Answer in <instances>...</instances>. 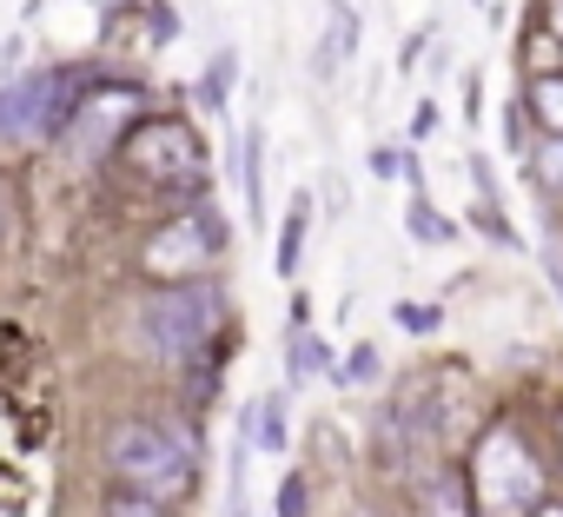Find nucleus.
<instances>
[{"instance_id": "1", "label": "nucleus", "mask_w": 563, "mask_h": 517, "mask_svg": "<svg viewBox=\"0 0 563 517\" xmlns=\"http://www.w3.org/2000/svg\"><path fill=\"white\" fill-rule=\"evenodd\" d=\"M219 326H225L219 286L186 279V286H166V293H146V299H140V312H133V345H140L146 359L179 365V359H199Z\"/></svg>"}, {"instance_id": "2", "label": "nucleus", "mask_w": 563, "mask_h": 517, "mask_svg": "<svg viewBox=\"0 0 563 517\" xmlns=\"http://www.w3.org/2000/svg\"><path fill=\"white\" fill-rule=\"evenodd\" d=\"M107 471H113V484H133V491L179 504L192 491V444L166 425H113L107 431Z\"/></svg>"}, {"instance_id": "3", "label": "nucleus", "mask_w": 563, "mask_h": 517, "mask_svg": "<svg viewBox=\"0 0 563 517\" xmlns=\"http://www.w3.org/2000/svg\"><path fill=\"white\" fill-rule=\"evenodd\" d=\"M87 80L93 74H80V67L8 80V87H0V133H8V140H54L74 120V107L87 100Z\"/></svg>"}, {"instance_id": "4", "label": "nucleus", "mask_w": 563, "mask_h": 517, "mask_svg": "<svg viewBox=\"0 0 563 517\" xmlns=\"http://www.w3.org/2000/svg\"><path fill=\"white\" fill-rule=\"evenodd\" d=\"M471 491L490 517H523V504H537L543 477H537V458L517 444V431H490L477 464H471Z\"/></svg>"}, {"instance_id": "5", "label": "nucleus", "mask_w": 563, "mask_h": 517, "mask_svg": "<svg viewBox=\"0 0 563 517\" xmlns=\"http://www.w3.org/2000/svg\"><path fill=\"white\" fill-rule=\"evenodd\" d=\"M225 239H232V226H225L219 212H192V219L166 226V232L146 245V266H153V273H199V266H212V258L225 252Z\"/></svg>"}, {"instance_id": "6", "label": "nucleus", "mask_w": 563, "mask_h": 517, "mask_svg": "<svg viewBox=\"0 0 563 517\" xmlns=\"http://www.w3.org/2000/svg\"><path fill=\"white\" fill-rule=\"evenodd\" d=\"M126 160H133L140 173H159V179H179V186H199V173H206V153H199V140H192L179 120L146 127V133L126 146Z\"/></svg>"}, {"instance_id": "7", "label": "nucleus", "mask_w": 563, "mask_h": 517, "mask_svg": "<svg viewBox=\"0 0 563 517\" xmlns=\"http://www.w3.org/2000/svg\"><path fill=\"white\" fill-rule=\"evenodd\" d=\"M245 438H252L258 451H286V444H292V418H286V392H265V398L252 405V418H245Z\"/></svg>"}, {"instance_id": "8", "label": "nucleus", "mask_w": 563, "mask_h": 517, "mask_svg": "<svg viewBox=\"0 0 563 517\" xmlns=\"http://www.w3.org/2000/svg\"><path fill=\"white\" fill-rule=\"evenodd\" d=\"M232 74H239V47H219L206 61V74H199V107L212 120H225V107H232Z\"/></svg>"}, {"instance_id": "9", "label": "nucleus", "mask_w": 563, "mask_h": 517, "mask_svg": "<svg viewBox=\"0 0 563 517\" xmlns=\"http://www.w3.org/2000/svg\"><path fill=\"white\" fill-rule=\"evenodd\" d=\"M352 47H358V14H352V8H332V34H325V54L312 61V67H319V80H332V74L345 67V54H352Z\"/></svg>"}, {"instance_id": "10", "label": "nucleus", "mask_w": 563, "mask_h": 517, "mask_svg": "<svg viewBox=\"0 0 563 517\" xmlns=\"http://www.w3.org/2000/svg\"><path fill=\"white\" fill-rule=\"evenodd\" d=\"M405 232H411L418 245H451V239H457V226H451L424 193H411V206H405Z\"/></svg>"}, {"instance_id": "11", "label": "nucleus", "mask_w": 563, "mask_h": 517, "mask_svg": "<svg viewBox=\"0 0 563 517\" xmlns=\"http://www.w3.org/2000/svg\"><path fill=\"white\" fill-rule=\"evenodd\" d=\"M306 226H312V199L299 193L292 199V212H286V232H278V273H299V252H306Z\"/></svg>"}, {"instance_id": "12", "label": "nucleus", "mask_w": 563, "mask_h": 517, "mask_svg": "<svg viewBox=\"0 0 563 517\" xmlns=\"http://www.w3.org/2000/svg\"><path fill=\"white\" fill-rule=\"evenodd\" d=\"M107 517H173V504L166 497H153V491H133V484H120V491H107V504H100Z\"/></svg>"}, {"instance_id": "13", "label": "nucleus", "mask_w": 563, "mask_h": 517, "mask_svg": "<svg viewBox=\"0 0 563 517\" xmlns=\"http://www.w3.org/2000/svg\"><path fill=\"white\" fill-rule=\"evenodd\" d=\"M258 146H265V127H245L239 140V179H245V206L265 212V186H258Z\"/></svg>"}, {"instance_id": "14", "label": "nucleus", "mask_w": 563, "mask_h": 517, "mask_svg": "<svg viewBox=\"0 0 563 517\" xmlns=\"http://www.w3.org/2000/svg\"><path fill=\"white\" fill-rule=\"evenodd\" d=\"M319 372H332V339L299 332L292 339V378H319Z\"/></svg>"}, {"instance_id": "15", "label": "nucleus", "mask_w": 563, "mask_h": 517, "mask_svg": "<svg viewBox=\"0 0 563 517\" xmlns=\"http://www.w3.org/2000/svg\"><path fill=\"white\" fill-rule=\"evenodd\" d=\"M530 113H537L550 133H563V80H556V74L530 80Z\"/></svg>"}, {"instance_id": "16", "label": "nucleus", "mask_w": 563, "mask_h": 517, "mask_svg": "<svg viewBox=\"0 0 563 517\" xmlns=\"http://www.w3.org/2000/svg\"><path fill=\"white\" fill-rule=\"evenodd\" d=\"M431 517H477V510L464 504V477H438V484H431Z\"/></svg>"}, {"instance_id": "17", "label": "nucleus", "mask_w": 563, "mask_h": 517, "mask_svg": "<svg viewBox=\"0 0 563 517\" xmlns=\"http://www.w3.org/2000/svg\"><path fill=\"white\" fill-rule=\"evenodd\" d=\"M245 451H252V438H239V458H232V491H225V517H252V510H245Z\"/></svg>"}, {"instance_id": "18", "label": "nucleus", "mask_w": 563, "mask_h": 517, "mask_svg": "<svg viewBox=\"0 0 563 517\" xmlns=\"http://www.w3.org/2000/svg\"><path fill=\"white\" fill-rule=\"evenodd\" d=\"M537 179H543L550 193H563V133H556L550 146H537Z\"/></svg>"}, {"instance_id": "19", "label": "nucleus", "mask_w": 563, "mask_h": 517, "mask_svg": "<svg viewBox=\"0 0 563 517\" xmlns=\"http://www.w3.org/2000/svg\"><path fill=\"white\" fill-rule=\"evenodd\" d=\"M378 372H385V359H378L372 345H358V352H352V365H345V378H352V385H372Z\"/></svg>"}, {"instance_id": "20", "label": "nucleus", "mask_w": 563, "mask_h": 517, "mask_svg": "<svg viewBox=\"0 0 563 517\" xmlns=\"http://www.w3.org/2000/svg\"><path fill=\"white\" fill-rule=\"evenodd\" d=\"M278 517H306V477H299V471L278 484Z\"/></svg>"}, {"instance_id": "21", "label": "nucleus", "mask_w": 563, "mask_h": 517, "mask_svg": "<svg viewBox=\"0 0 563 517\" xmlns=\"http://www.w3.org/2000/svg\"><path fill=\"white\" fill-rule=\"evenodd\" d=\"M438 120H444V113H438V100H418V107H411V140H431V133H438Z\"/></svg>"}, {"instance_id": "22", "label": "nucleus", "mask_w": 563, "mask_h": 517, "mask_svg": "<svg viewBox=\"0 0 563 517\" xmlns=\"http://www.w3.org/2000/svg\"><path fill=\"white\" fill-rule=\"evenodd\" d=\"M398 326L405 332H431L438 326V306H398Z\"/></svg>"}, {"instance_id": "23", "label": "nucleus", "mask_w": 563, "mask_h": 517, "mask_svg": "<svg viewBox=\"0 0 563 517\" xmlns=\"http://www.w3.org/2000/svg\"><path fill=\"white\" fill-rule=\"evenodd\" d=\"M173 34H179V21H173V8H159L153 14V41H173Z\"/></svg>"}, {"instance_id": "24", "label": "nucleus", "mask_w": 563, "mask_h": 517, "mask_svg": "<svg viewBox=\"0 0 563 517\" xmlns=\"http://www.w3.org/2000/svg\"><path fill=\"white\" fill-rule=\"evenodd\" d=\"M530 517H563V504H537V510H530Z\"/></svg>"}]
</instances>
